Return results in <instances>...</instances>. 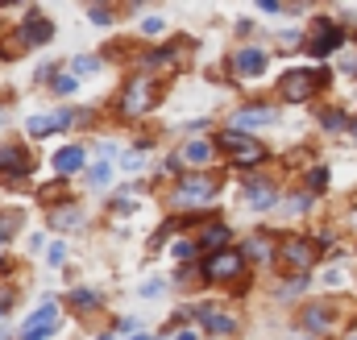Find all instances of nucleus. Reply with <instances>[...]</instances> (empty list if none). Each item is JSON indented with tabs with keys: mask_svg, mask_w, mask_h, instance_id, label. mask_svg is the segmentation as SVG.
<instances>
[{
	"mask_svg": "<svg viewBox=\"0 0 357 340\" xmlns=\"http://www.w3.org/2000/svg\"><path fill=\"white\" fill-rule=\"evenodd\" d=\"M212 199H216V183L208 175H187L175 187V204L179 208H208Z\"/></svg>",
	"mask_w": 357,
	"mask_h": 340,
	"instance_id": "1",
	"label": "nucleus"
},
{
	"mask_svg": "<svg viewBox=\"0 0 357 340\" xmlns=\"http://www.w3.org/2000/svg\"><path fill=\"white\" fill-rule=\"evenodd\" d=\"M279 258H283L291 270H312L316 258H320V249H316L312 237H287V241L279 245Z\"/></svg>",
	"mask_w": 357,
	"mask_h": 340,
	"instance_id": "2",
	"label": "nucleus"
},
{
	"mask_svg": "<svg viewBox=\"0 0 357 340\" xmlns=\"http://www.w3.org/2000/svg\"><path fill=\"white\" fill-rule=\"evenodd\" d=\"M316 83H320V75H316V71H287V75L279 79V96H283V100H291V104H304V100H312Z\"/></svg>",
	"mask_w": 357,
	"mask_h": 340,
	"instance_id": "3",
	"label": "nucleus"
},
{
	"mask_svg": "<svg viewBox=\"0 0 357 340\" xmlns=\"http://www.w3.org/2000/svg\"><path fill=\"white\" fill-rule=\"evenodd\" d=\"M220 145L245 166V162H266V145H258L254 137H245V133H237V129H229V133H220Z\"/></svg>",
	"mask_w": 357,
	"mask_h": 340,
	"instance_id": "4",
	"label": "nucleus"
},
{
	"mask_svg": "<svg viewBox=\"0 0 357 340\" xmlns=\"http://www.w3.org/2000/svg\"><path fill=\"white\" fill-rule=\"evenodd\" d=\"M241 253H233V249H225V253H212L208 262H204V274L208 278H216V283H229V278H237L241 274Z\"/></svg>",
	"mask_w": 357,
	"mask_h": 340,
	"instance_id": "5",
	"label": "nucleus"
},
{
	"mask_svg": "<svg viewBox=\"0 0 357 340\" xmlns=\"http://www.w3.org/2000/svg\"><path fill=\"white\" fill-rule=\"evenodd\" d=\"M54 324H58V307H54V303H46V307H37V312L25 320V328H21V340H46Z\"/></svg>",
	"mask_w": 357,
	"mask_h": 340,
	"instance_id": "6",
	"label": "nucleus"
},
{
	"mask_svg": "<svg viewBox=\"0 0 357 340\" xmlns=\"http://www.w3.org/2000/svg\"><path fill=\"white\" fill-rule=\"evenodd\" d=\"M150 104H154V87H150L146 79H133V83L125 87V104H121V108H125L129 116H137V112H146Z\"/></svg>",
	"mask_w": 357,
	"mask_h": 340,
	"instance_id": "7",
	"label": "nucleus"
},
{
	"mask_svg": "<svg viewBox=\"0 0 357 340\" xmlns=\"http://www.w3.org/2000/svg\"><path fill=\"white\" fill-rule=\"evenodd\" d=\"M0 175H4V179H8V175H12V179H25V175H29V154H25L21 145H4V150H0Z\"/></svg>",
	"mask_w": 357,
	"mask_h": 340,
	"instance_id": "8",
	"label": "nucleus"
},
{
	"mask_svg": "<svg viewBox=\"0 0 357 340\" xmlns=\"http://www.w3.org/2000/svg\"><path fill=\"white\" fill-rule=\"evenodd\" d=\"M21 33H25V46H42V42H50L54 37V25L33 8L29 17H25V25H21Z\"/></svg>",
	"mask_w": 357,
	"mask_h": 340,
	"instance_id": "9",
	"label": "nucleus"
},
{
	"mask_svg": "<svg viewBox=\"0 0 357 340\" xmlns=\"http://www.w3.org/2000/svg\"><path fill=\"white\" fill-rule=\"evenodd\" d=\"M241 258H250V262H258V266H266L270 258H279V245H275L270 237H262V233H258V237H250V241H245V249H241Z\"/></svg>",
	"mask_w": 357,
	"mask_h": 340,
	"instance_id": "10",
	"label": "nucleus"
},
{
	"mask_svg": "<svg viewBox=\"0 0 357 340\" xmlns=\"http://www.w3.org/2000/svg\"><path fill=\"white\" fill-rule=\"evenodd\" d=\"M195 316H200V324H204L208 332H216V337H233V332H237V320H233V316H225V312H212V307H200Z\"/></svg>",
	"mask_w": 357,
	"mask_h": 340,
	"instance_id": "11",
	"label": "nucleus"
},
{
	"mask_svg": "<svg viewBox=\"0 0 357 340\" xmlns=\"http://www.w3.org/2000/svg\"><path fill=\"white\" fill-rule=\"evenodd\" d=\"M233 66H237V75H245V79H254V75H262L266 71V54L262 50H237V58H233Z\"/></svg>",
	"mask_w": 357,
	"mask_h": 340,
	"instance_id": "12",
	"label": "nucleus"
},
{
	"mask_svg": "<svg viewBox=\"0 0 357 340\" xmlns=\"http://www.w3.org/2000/svg\"><path fill=\"white\" fill-rule=\"evenodd\" d=\"M275 199H279V191H275L270 183H245V204H250L254 212H266V208H275Z\"/></svg>",
	"mask_w": 357,
	"mask_h": 340,
	"instance_id": "13",
	"label": "nucleus"
},
{
	"mask_svg": "<svg viewBox=\"0 0 357 340\" xmlns=\"http://www.w3.org/2000/svg\"><path fill=\"white\" fill-rule=\"evenodd\" d=\"M83 162H87V154H83L79 145H67V150H58V154H54L58 175H75V170H83Z\"/></svg>",
	"mask_w": 357,
	"mask_h": 340,
	"instance_id": "14",
	"label": "nucleus"
},
{
	"mask_svg": "<svg viewBox=\"0 0 357 340\" xmlns=\"http://www.w3.org/2000/svg\"><path fill=\"white\" fill-rule=\"evenodd\" d=\"M341 42H345V33H341L337 25H329V21H324V25H320V37L312 42V54L320 58V54H329V50H337Z\"/></svg>",
	"mask_w": 357,
	"mask_h": 340,
	"instance_id": "15",
	"label": "nucleus"
},
{
	"mask_svg": "<svg viewBox=\"0 0 357 340\" xmlns=\"http://www.w3.org/2000/svg\"><path fill=\"white\" fill-rule=\"evenodd\" d=\"M71 125V116L67 112H54V116H33L29 120V133L33 137H46V133H54V129H67Z\"/></svg>",
	"mask_w": 357,
	"mask_h": 340,
	"instance_id": "16",
	"label": "nucleus"
},
{
	"mask_svg": "<svg viewBox=\"0 0 357 340\" xmlns=\"http://www.w3.org/2000/svg\"><path fill=\"white\" fill-rule=\"evenodd\" d=\"M279 120V108H241L237 112V125H270Z\"/></svg>",
	"mask_w": 357,
	"mask_h": 340,
	"instance_id": "17",
	"label": "nucleus"
},
{
	"mask_svg": "<svg viewBox=\"0 0 357 340\" xmlns=\"http://www.w3.org/2000/svg\"><path fill=\"white\" fill-rule=\"evenodd\" d=\"M229 241V229L225 224H212V229H204V237H200V249H220Z\"/></svg>",
	"mask_w": 357,
	"mask_h": 340,
	"instance_id": "18",
	"label": "nucleus"
},
{
	"mask_svg": "<svg viewBox=\"0 0 357 340\" xmlns=\"http://www.w3.org/2000/svg\"><path fill=\"white\" fill-rule=\"evenodd\" d=\"M50 224H54V229H75V224H83V212H79V208H62V212L50 216Z\"/></svg>",
	"mask_w": 357,
	"mask_h": 340,
	"instance_id": "19",
	"label": "nucleus"
},
{
	"mask_svg": "<svg viewBox=\"0 0 357 340\" xmlns=\"http://www.w3.org/2000/svg\"><path fill=\"white\" fill-rule=\"evenodd\" d=\"M212 158V145L208 141H191V145H183V162H208Z\"/></svg>",
	"mask_w": 357,
	"mask_h": 340,
	"instance_id": "20",
	"label": "nucleus"
},
{
	"mask_svg": "<svg viewBox=\"0 0 357 340\" xmlns=\"http://www.w3.org/2000/svg\"><path fill=\"white\" fill-rule=\"evenodd\" d=\"M71 307L75 312H92V307H100V299H96V291H71Z\"/></svg>",
	"mask_w": 357,
	"mask_h": 340,
	"instance_id": "21",
	"label": "nucleus"
},
{
	"mask_svg": "<svg viewBox=\"0 0 357 340\" xmlns=\"http://www.w3.org/2000/svg\"><path fill=\"white\" fill-rule=\"evenodd\" d=\"M304 324L320 332V328H329V312H324V307H308V312H304Z\"/></svg>",
	"mask_w": 357,
	"mask_h": 340,
	"instance_id": "22",
	"label": "nucleus"
},
{
	"mask_svg": "<svg viewBox=\"0 0 357 340\" xmlns=\"http://www.w3.org/2000/svg\"><path fill=\"white\" fill-rule=\"evenodd\" d=\"M108 179H112V166H108V162H100V166L87 170V183H92V187H104Z\"/></svg>",
	"mask_w": 357,
	"mask_h": 340,
	"instance_id": "23",
	"label": "nucleus"
},
{
	"mask_svg": "<svg viewBox=\"0 0 357 340\" xmlns=\"http://www.w3.org/2000/svg\"><path fill=\"white\" fill-rule=\"evenodd\" d=\"M17 224H21V216H17V212H0V241H8Z\"/></svg>",
	"mask_w": 357,
	"mask_h": 340,
	"instance_id": "24",
	"label": "nucleus"
},
{
	"mask_svg": "<svg viewBox=\"0 0 357 340\" xmlns=\"http://www.w3.org/2000/svg\"><path fill=\"white\" fill-rule=\"evenodd\" d=\"M96 66H100V62H96L92 54H83V58H75V62H71V71H75V75H92Z\"/></svg>",
	"mask_w": 357,
	"mask_h": 340,
	"instance_id": "25",
	"label": "nucleus"
},
{
	"mask_svg": "<svg viewBox=\"0 0 357 340\" xmlns=\"http://www.w3.org/2000/svg\"><path fill=\"white\" fill-rule=\"evenodd\" d=\"M141 162H146V150H141V145L125 154V170H141Z\"/></svg>",
	"mask_w": 357,
	"mask_h": 340,
	"instance_id": "26",
	"label": "nucleus"
},
{
	"mask_svg": "<svg viewBox=\"0 0 357 340\" xmlns=\"http://www.w3.org/2000/svg\"><path fill=\"white\" fill-rule=\"evenodd\" d=\"M324 129H329V133L345 129V116H341V112H329V116H324Z\"/></svg>",
	"mask_w": 357,
	"mask_h": 340,
	"instance_id": "27",
	"label": "nucleus"
},
{
	"mask_svg": "<svg viewBox=\"0 0 357 340\" xmlns=\"http://www.w3.org/2000/svg\"><path fill=\"white\" fill-rule=\"evenodd\" d=\"M308 183H312V187H316V191H320V187H324V183H329V170H324V166H316V170H312V175H308Z\"/></svg>",
	"mask_w": 357,
	"mask_h": 340,
	"instance_id": "28",
	"label": "nucleus"
},
{
	"mask_svg": "<svg viewBox=\"0 0 357 340\" xmlns=\"http://www.w3.org/2000/svg\"><path fill=\"white\" fill-rule=\"evenodd\" d=\"M195 249H200V245H191V241H183V245H175V258H183V262H191V258H195Z\"/></svg>",
	"mask_w": 357,
	"mask_h": 340,
	"instance_id": "29",
	"label": "nucleus"
},
{
	"mask_svg": "<svg viewBox=\"0 0 357 340\" xmlns=\"http://www.w3.org/2000/svg\"><path fill=\"white\" fill-rule=\"evenodd\" d=\"M162 287H166V283H162V278H150V283H146V287H141V295H162Z\"/></svg>",
	"mask_w": 357,
	"mask_h": 340,
	"instance_id": "30",
	"label": "nucleus"
},
{
	"mask_svg": "<svg viewBox=\"0 0 357 340\" xmlns=\"http://www.w3.org/2000/svg\"><path fill=\"white\" fill-rule=\"evenodd\" d=\"M308 204H312V199H308V195H295V199H291V208H287V212H304V208H308Z\"/></svg>",
	"mask_w": 357,
	"mask_h": 340,
	"instance_id": "31",
	"label": "nucleus"
},
{
	"mask_svg": "<svg viewBox=\"0 0 357 340\" xmlns=\"http://www.w3.org/2000/svg\"><path fill=\"white\" fill-rule=\"evenodd\" d=\"M62 253H67V249H62V245H50V253H46V258H50V262H54V266H58V262H62Z\"/></svg>",
	"mask_w": 357,
	"mask_h": 340,
	"instance_id": "32",
	"label": "nucleus"
},
{
	"mask_svg": "<svg viewBox=\"0 0 357 340\" xmlns=\"http://www.w3.org/2000/svg\"><path fill=\"white\" fill-rule=\"evenodd\" d=\"M175 340H195V332H179Z\"/></svg>",
	"mask_w": 357,
	"mask_h": 340,
	"instance_id": "33",
	"label": "nucleus"
},
{
	"mask_svg": "<svg viewBox=\"0 0 357 340\" xmlns=\"http://www.w3.org/2000/svg\"><path fill=\"white\" fill-rule=\"evenodd\" d=\"M0 125H4V112H0Z\"/></svg>",
	"mask_w": 357,
	"mask_h": 340,
	"instance_id": "34",
	"label": "nucleus"
}]
</instances>
